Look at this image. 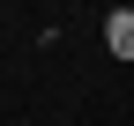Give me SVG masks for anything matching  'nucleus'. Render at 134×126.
<instances>
[{"label":"nucleus","mask_w":134,"mask_h":126,"mask_svg":"<svg viewBox=\"0 0 134 126\" xmlns=\"http://www.w3.org/2000/svg\"><path fill=\"white\" fill-rule=\"evenodd\" d=\"M104 52L112 59H134V8H112L104 15Z\"/></svg>","instance_id":"nucleus-1"}]
</instances>
